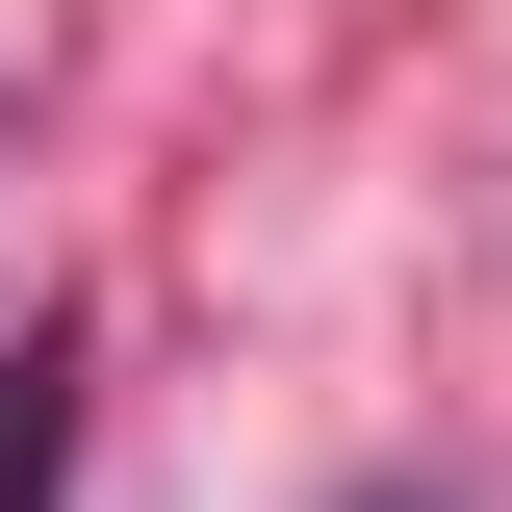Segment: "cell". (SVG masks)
Masks as SVG:
<instances>
[{
	"mask_svg": "<svg viewBox=\"0 0 512 512\" xmlns=\"http://www.w3.org/2000/svg\"><path fill=\"white\" fill-rule=\"evenodd\" d=\"M77 487V333H26V384H0V512Z\"/></svg>",
	"mask_w": 512,
	"mask_h": 512,
	"instance_id": "1",
	"label": "cell"
}]
</instances>
